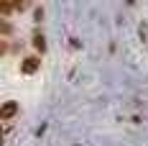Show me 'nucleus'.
<instances>
[{
    "label": "nucleus",
    "mask_w": 148,
    "mask_h": 146,
    "mask_svg": "<svg viewBox=\"0 0 148 146\" xmlns=\"http://www.w3.org/2000/svg\"><path fill=\"white\" fill-rule=\"evenodd\" d=\"M10 8H13L10 3H3V5H0V10H3V13H10Z\"/></svg>",
    "instance_id": "obj_4"
},
{
    "label": "nucleus",
    "mask_w": 148,
    "mask_h": 146,
    "mask_svg": "<svg viewBox=\"0 0 148 146\" xmlns=\"http://www.w3.org/2000/svg\"><path fill=\"white\" fill-rule=\"evenodd\" d=\"M13 116H18V102L8 100L5 105H3V110H0V118H3V120H10Z\"/></svg>",
    "instance_id": "obj_2"
},
{
    "label": "nucleus",
    "mask_w": 148,
    "mask_h": 146,
    "mask_svg": "<svg viewBox=\"0 0 148 146\" xmlns=\"http://www.w3.org/2000/svg\"><path fill=\"white\" fill-rule=\"evenodd\" d=\"M33 46H36L38 51H44V49H46V44H44V36H41V33H36V36H33Z\"/></svg>",
    "instance_id": "obj_3"
},
{
    "label": "nucleus",
    "mask_w": 148,
    "mask_h": 146,
    "mask_svg": "<svg viewBox=\"0 0 148 146\" xmlns=\"http://www.w3.org/2000/svg\"><path fill=\"white\" fill-rule=\"evenodd\" d=\"M38 64H41V59H38V57H26V59H23V64H21V69H23V74H33L36 69H38Z\"/></svg>",
    "instance_id": "obj_1"
}]
</instances>
